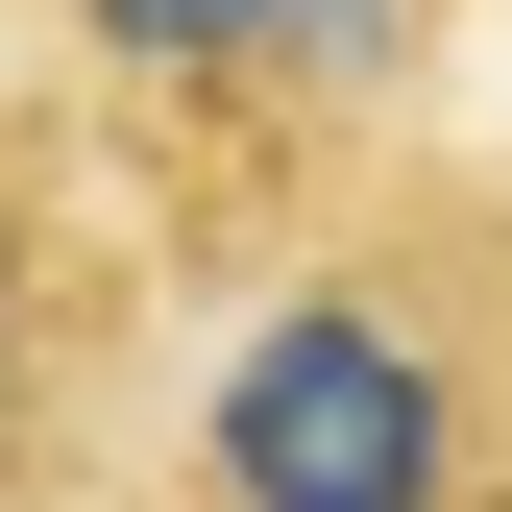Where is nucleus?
<instances>
[{
  "instance_id": "obj_2",
  "label": "nucleus",
  "mask_w": 512,
  "mask_h": 512,
  "mask_svg": "<svg viewBox=\"0 0 512 512\" xmlns=\"http://www.w3.org/2000/svg\"><path fill=\"white\" fill-rule=\"evenodd\" d=\"M439 49H464V0H0V74L98 122L171 317H220L391 147H439Z\"/></svg>"
},
{
  "instance_id": "obj_1",
  "label": "nucleus",
  "mask_w": 512,
  "mask_h": 512,
  "mask_svg": "<svg viewBox=\"0 0 512 512\" xmlns=\"http://www.w3.org/2000/svg\"><path fill=\"white\" fill-rule=\"evenodd\" d=\"M147 488L196 512H512V147H391L171 366Z\"/></svg>"
},
{
  "instance_id": "obj_4",
  "label": "nucleus",
  "mask_w": 512,
  "mask_h": 512,
  "mask_svg": "<svg viewBox=\"0 0 512 512\" xmlns=\"http://www.w3.org/2000/svg\"><path fill=\"white\" fill-rule=\"evenodd\" d=\"M122 512H196V488H122Z\"/></svg>"
},
{
  "instance_id": "obj_3",
  "label": "nucleus",
  "mask_w": 512,
  "mask_h": 512,
  "mask_svg": "<svg viewBox=\"0 0 512 512\" xmlns=\"http://www.w3.org/2000/svg\"><path fill=\"white\" fill-rule=\"evenodd\" d=\"M171 439V269L122 220L98 122L0 74V512H122Z\"/></svg>"
}]
</instances>
